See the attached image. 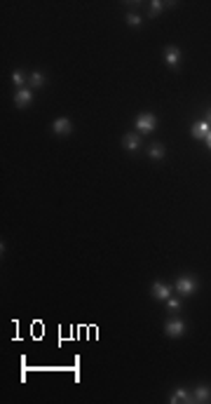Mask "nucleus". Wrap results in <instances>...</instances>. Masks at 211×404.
Returning <instances> with one entry per match:
<instances>
[{
    "label": "nucleus",
    "mask_w": 211,
    "mask_h": 404,
    "mask_svg": "<svg viewBox=\"0 0 211 404\" xmlns=\"http://www.w3.org/2000/svg\"><path fill=\"white\" fill-rule=\"evenodd\" d=\"M174 287L181 296H192L197 291V280L192 277V275H181V277L176 280Z\"/></svg>",
    "instance_id": "1"
},
{
    "label": "nucleus",
    "mask_w": 211,
    "mask_h": 404,
    "mask_svg": "<svg viewBox=\"0 0 211 404\" xmlns=\"http://www.w3.org/2000/svg\"><path fill=\"white\" fill-rule=\"evenodd\" d=\"M157 127V118L153 113H141L136 118V132L138 134H150V132Z\"/></svg>",
    "instance_id": "2"
},
{
    "label": "nucleus",
    "mask_w": 211,
    "mask_h": 404,
    "mask_svg": "<svg viewBox=\"0 0 211 404\" xmlns=\"http://www.w3.org/2000/svg\"><path fill=\"white\" fill-rule=\"evenodd\" d=\"M164 334H167V336H171V339H181L183 334H185V325H183L181 320L171 318L167 325H164Z\"/></svg>",
    "instance_id": "3"
},
{
    "label": "nucleus",
    "mask_w": 211,
    "mask_h": 404,
    "mask_svg": "<svg viewBox=\"0 0 211 404\" xmlns=\"http://www.w3.org/2000/svg\"><path fill=\"white\" fill-rule=\"evenodd\" d=\"M71 130H73V123H71L68 118H57V120L52 123V132H54L57 137H66V134H71Z\"/></svg>",
    "instance_id": "4"
},
{
    "label": "nucleus",
    "mask_w": 211,
    "mask_h": 404,
    "mask_svg": "<svg viewBox=\"0 0 211 404\" xmlns=\"http://www.w3.org/2000/svg\"><path fill=\"white\" fill-rule=\"evenodd\" d=\"M164 61H167L169 68H178V64H181V50L178 47H174V45H169L167 50H164Z\"/></svg>",
    "instance_id": "5"
},
{
    "label": "nucleus",
    "mask_w": 211,
    "mask_h": 404,
    "mask_svg": "<svg viewBox=\"0 0 211 404\" xmlns=\"http://www.w3.org/2000/svg\"><path fill=\"white\" fill-rule=\"evenodd\" d=\"M31 101H33V92L31 89H17L15 94V106L17 109H26V106H31Z\"/></svg>",
    "instance_id": "6"
},
{
    "label": "nucleus",
    "mask_w": 211,
    "mask_h": 404,
    "mask_svg": "<svg viewBox=\"0 0 211 404\" xmlns=\"http://www.w3.org/2000/svg\"><path fill=\"white\" fill-rule=\"evenodd\" d=\"M150 291H153V296H155V298H160V301H167V298H171V287H169V284H164V282H155Z\"/></svg>",
    "instance_id": "7"
},
{
    "label": "nucleus",
    "mask_w": 211,
    "mask_h": 404,
    "mask_svg": "<svg viewBox=\"0 0 211 404\" xmlns=\"http://www.w3.org/2000/svg\"><path fill=\"white\" fill-rule=\"evenodd\" d=\"M211 399V388L209 385H197L195 390H192V402H199V404H204V402H209Z\"/></svg>",
    "instance_id": "8"
},
{
    "label": "nucleus",
    "mask_w": 211,
    "mask_h": 404,
    "mask_svg": "<svg viewBox=\"0 0 211 404\" xmlns=\"http://www.w3.org/2000/svg\"><path fill=\"white\" fill-rule=\"evenodd\" d=\"M209 132H211V125L206 123V120H199V123L192 125V137L199 139V141L209 137Z\"/></svg>",
    "instance_id": "9"
},
{
    "label": "nucleus",
    "mask_w": 211,
    "mask_h": 404,
    "mask_svg": "<svg viewBox=\"0 0 211 404\" xmlns=\"http://www.w3.org/2000/svg\"><path fill=\"white\" fill-rule=\"evenodd\" d=\"M169 402L171 404H185V402H192V395H190L185 388H176L174 395L169 397Z\"/></svg>",
    "instance_id": "10"
},
{
    "label": "nucleus",
    "mask_w": 211,
    "mask_h": 404,
    "mask_svg": "<svg viewBox=\"0 0 211 404\" xmlns=\"http://www.w3.org/2000/svg\"><path fill=\"white\" fill-rule=\"evenodd\" d=\"M122 146H124V148H127V151H131V153H134V151H138V148H141V139H138V134H136V132H131V134H127V137L122 139Z\"/></svg>",
    "instance_id": "11"
},
{
    "label": "nucleus",
    "mask_w": 211,
    "mask_h": 404,
    "mask_svg": "<svg viewBox=\"0 0 211 404\" xmlns=\"http://www.w3.org/2000/svg\"><path fill=\"white\" fill-rule=\"evenodd\" d=\"M12 82L17 85V89H24V85H26V73L17 68V71L12 73Z\"/></svg>",
    "instance_id": "12"
},
{
    "label": "nucleus",
    "mask_w": 211,
    "mask_h": 404,
    "mask_svg": "<svg viewBox=\"0 0 211 404\" xmlns=\"http://www.w3.org/2000/svg\"><path fill=\"white\" fill-rule=\"evenodd\" d=\"M148 155H150V158H155V160H162V158H164V146H162V144H153L150 148H148Z\"/></svg>",
    "instance_id": "13"
},
{
    "label": "nucleus",
    "mask_w": 211,
    "mask_h": 404,
    "mask_svg": "<svg viewBox=\"0 0 211 404\" xmlns=\"http://www.w3.org/2000/svg\"><path fill=\"white\" fill-rule=\"evenodd\" d=\"M29 85L31 87H43L45 85V75L40 71H33L31 73V78H29Z\"/></svg>",
    "instance_id": "14"
},
{
    "label": "nucleus",
    "mask_w": 211,
    "mask_h": 404,
    "mask_svg": "<svg viewBox=\"0 0 211 404\" xmlns=\"http://www.w3.org/2000/svg\"><path fill=\"white\" fill-rule=\"evenodd\" d=\"M164 10V3H160V0H153L150 3V17H157Z\"/></svg>",
    "instance_id": "15"
},
{
    "label": "nucleus",
    "mask_w": 211,
    "mask_h": 404,
    "mask_svg": "<svg viewBox=\"0 0 211 404\" xmlns=\"http://www.w3.org/2000/svg\"><path fill=\"white\" fill-rule=\"evenodd\" d=\"M127 24L129 26H141V17L136 12H127Z\"/></svg>",
    "instance_id": "16"
},
{
    "label": "nucleus",
    "mask_w": 211,
    "mask_h": 404,
    "mask_svg": "<svg viewBox=\"0 0 211 404\" xmlns=\"http://www.w3.org/2000/svg\"><path fill=\"white\" fill-rule=\"evenodd\" d=\"M167 308L171 313H178L181 311V301H178V298H167Z\"/></svg>",
    "instance_id": "17"
},
{
    "label": "nucleus",
    "mask_w": 211,
    "mask_h": 404,
    "mask_svg": "<svg viewBox=\"0 0 211 404\" xmlns=\"http://www.w3.org/2000/svg\"><path fill=\"white\" fill-rule=\"evenodd\" d=\"M204 141H206V146H209V148H211V132H209V137L204 139Z\"/></svg>",
    "instance_id": "18"
},
{
    "label": "nucleus",
    "mask_w": 211,
    "mask_h": 404,
    "mask_svg": "<svg viewBox=\"0 0 211 404\" xmlns=\"http://www.w3.org/2000/svg\"><path fill=\"white\" fill-rule=\"evenodd\" d=\"M206 123H209V125H211V111H209V116H206Z\"/></svg>",
    "instance_id": "19"
}]
</instances>
